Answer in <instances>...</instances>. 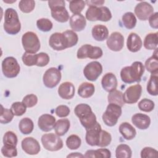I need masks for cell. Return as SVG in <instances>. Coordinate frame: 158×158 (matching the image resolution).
Segmentation results:
<instances>
[{"instance_id": "cell-37", "label": "cell", "mask_w": 158, "mask_h": 158, "mask_svg": "<svg viewBox=\"0 0 158 158\" xmlns=\"http://www.w3.org/2000/svg\"><path fill=\"white\" fill-rule=\"evenodd\" d=\"M62 33L65 36L68 48H71L77 44L78 41V37L74 31L69 30L62 32Z\"/></svg>"}, {"instance_id": "cell-54", "label": "cell", "mask_w": 158, "mask_h": 158, "mask_svg": "<svg viewBox=\"0 0 158 158\" xmlns=\"http://www.w3.org/2000/svg\"><path fill=\"white\" fill-rule=\"evenodd\" d=\"M85 3H87L88 6L98 7V6H102L104 3V1H86Z\"/></svg>"}, {"instance_id": "cell-42", "label": "cell", "mask_w": 158, "mask_h": 158, "mask_svg": "<svg viewBox=\"0 0 158 158\" xmlns=\"http://www.w3.org/2000/svg\"><path fill=\"white\" fill-rule=\"evenodd\" d=\"M14 114L10 109L4 108L1 105V110L0 115V122L2 124H6L12 121L14 118Z\"/></svg>"}, {"instance_id": "cell-40", "label": "cell", "mask_w": 158, "mask_h": 158, "mask_svg": "<svg viewBox=\"0 0 158 158\" xmlns=\"http://www.w3.org/2000/svg\"><path fill=\"white\" fill-rule=\"evenodd\" d=\"M111 140H112V137L110 134L105 130H101L99 134L97 146L99 147L107 146L108 145L110 144Z\"/></svg>"}, {"instance_id": "cell-48", "label": "cell", "mask_w": 158, "mask_h": 158, "mask_svg": "<svg viewBox=\"0 0 158 158\" xmlns=\"http://www.w3.org/2000/svg\"><path fill=\"white\" fill-rule=\"evenodd\" d=\"M49 57L45 52H40L36 54V65L38 67H44L48 64Z\"/></svg>"}, {"instance_id": "cell-9", "label": "cell", "mask_w": 158, "mask_h": 158, "mask_svg": "<svg viewBox=\"0 0 158 158\" xmlns=\"http://www.w3.org/2000/svg\"><path fill=\"white\" fill-rule=\"evenodd\" d=\"M61 77V72L59 69L56 67H51L43 75V83L49 88H54L60 82Z\"/></svg>"}, {"instance_id": "cell-35", "label": "cell", "mask_w": 158, "mask_h": 158, "mask_svg": "<svg viewBox=\"0 0 158 158\" xmlns=\"http://www.w3.org/2000/svg\"><path fill=\"white\" fill-rule=\"evenodd\" d=\"M131 155V149L127 144H120L116 148L115 157L117 158H130Z\"/></svg>"}, {"instance_id": "cell-25", "label": "cell", "mask_w": 158, "mask_h": 158, "mask_svg": "<svg viewBox=\"0 0 158 158\" xmlns=\"http://www.w3.org/2000/svg\"><path fill=\"white\" fill-rule=\"evenodd\" d=\"M119 131L127 140L133 139L136 134L135 128L128 122H123L119 126Z\"/></svg>"}, {"instance_id": "cell-3", "label": "cell", "mask_w": 158, "mask_h": 158, "mask_svg": "<svg viewBox=\"0 0 158 158\" xmlns=\"http://www.w3.org/2000/svg\"><path fill=\"white\" fill-rule=\"evenodd\" d=\"M4 29L10 35H16L21 29L19 15L15 10L8 8L5 10Z\"/></svg>"}, {"instance_id": "cell-49", "label": "cell", "mask_w": 158, "mask_h": 158, "mask_svg": "<svg viewBox=\"0 0 158 158\" xmlns=\"http://www.w3.org/2000/svg\"><path fill=\"white\" fill-rule=\"evenodd\" d=\"M1 153L4 157H12L17 156V151L16 147L4 145L1 148Z\"/></svg>"}, {"instance_id": "cell-2", "label": "cell", "mask_w": 158, "mask_h": 158, "mask_svg": "<svg viewBox=\"0 0 158 158\" xmlns=\"http://www.w3.org/2000/svg\"><path fill=\"white\" fill-rule=\"evenodd\" d=\"M74 112L86 130L93 127L97 122L95 114L92 111L91 107L86 104H78L75 107Z\"/></svg>"}, {"instance_id": "cell-55", "label": "cell", "mask_w": 158, "mask_h": 158, "mask_svg": "<svg viewBox=\"0 0 158 158\" xmlns=\"http://www.w3.org/2000/svg\"><path fill=\"white\" fill-rule=\"evenodd\" d=\"M67 157H84V156L80 152H72L69 154Z\"/></svg>"}, {"instance_id": "cell-32", "label": "cell", "mask_w": 158, "mask_h": 158, "mask_svg": "<svg viewBox=\"0 0 158 158\" xmlns=\"http://www.w3.org/2000/svg\"><path fill=\"white\" fill-rule=\"evenodd\" d=\"M19 128L20 132L23 135H28L32 132L34 128L33 121L28 117L22 118L19 124Z\"/></svg>"}, {"instance_id": "cell-15", "label": "cell", "mask_w": 158, "mask_h": 158, "mask_svg": "<svg viewBox=\"0 0 158 158\" xmlns=\"http://www.w3.org/2000/svg\"><path fill=\"white\" fill-rule=\"evenodd\" d=\"M49 44L56 51H62L68 48L65 36L62 33H52L49 38Z\"/></svg>"}, {"instance_id": "cell-24", "label": "cell", "mask_w": 158, "mask_h": 158, "mask_svg": "<svg viewBox=\"0 0 158 158\" xmlns=\"http://www.w3.org/2000/svg\"><path fill=\"white\" fill-rule=\"evenodd\" d=\"M92 36L93 38L98 41L106 40L109 36L107 28L103 25H96L92 28Z\"/></svg>"}, {"instance_id": "cell-20", "label": "cell", "mask_w": 158, "mask_h": 158, "mask_svg": "<svg viewBox=\"0 0 158 158\" xmlns=\"http://www.w3.org/2000/svg\"><path fill=\"white\" fill-rule=\"evenodd\" d=\"M58 94L64 99H72L75 94V86L71 82H64L58 88Z\"/></svg>"}, {"instance_id": "cell-26", "label": "cell", "mask_w": 158, "mask_h": 158, "mask_svg": "<svg viewBox=\"0 0 158 158\" xmlns=\"http://www.w3.org/2000/svg\"><path fill=\"white\" fill-rule=\"evenodd\" d=\"M102 6H89L86 12V18L89 21H102Z\"/></svg>"}, {"instance_id": "cell-51", "label": "cell", "mask_w": 158, "mask_h": 158, "mask_svg": "<svg viewBox=\"0 0 158 158\" xmlns=\"http://www.w3.org/2000/svg\"><path fill=\"white\" fill-rule=\"evenodd\" d=\"M157 151L151 147H145L141 151V157L142 158L157 157Z\"/></svg>"}, {"instance_id": "cell-31", "label": "cell", "mask_w": 158, "mask_h": 158, "mask_svg": "<svg viewBox=\"0 0 158 158\" xmlns=\"http://www.w3.org/2000/svg\"><path fill=\"white\" fill-rule=\"evenodd\" d=\"M84 157L92 158H110L111 157V153L107 149L101 148L96 150H88L85 152Z\"/></svg>"}, {"instance_id": "cell-36", "label": "cell", "mask_w": 158, "mask_h": 158, "mask_svg": "<svg viewBox=\"0 0 158 158\" xmlns=\"http://www.w3.org/2000/svg\"><path fill=\"white\" fill-rule=\"evenodd\" d=\"M122 22L125 27L127 29L133 28L136 24V19L133 13L131 12H126L122 17Z\"/></svg>"}, {"instance_id": "cell-5", "label": "cell", "mask_w": 158, "mask_h": 158, "mask_svg": "<svg viewBox=\"0 0 158 158\" xmlns=\"http://www.w3.org/2000/svg\"><path fill=\"white\" fill-rule=\"evenodd\" d=\"M22 43L25 52L35 54L40 48V40L36 33L32 31H27L22 37Z\"/></svg>"}, {"instance_id": "cell-7", "label": "cell", "mask_w": 158, "mask_h": 158, "mask_svg": "<svg viewBox=\"0 0 158 158\" xmlns=\"http://www.w3.org/2000/svg\"><path fill=\"white\" fill-rule=\"evenodd\" d=\"M20 70V65L14 57H7L2 62V71L7 78H14L18 75Z\"/></svg>"}, {"instance_id": "cell-38", "label": "cell", "mask_w": 158, "mask_h": 158, "mask_svg": "<svg viewBox=\"0 0 158 158\" xmlns=\"http://www.w3.org/2000/svg\"><path fill=\"white\" fill-rule=\"evenodd\" d=\"M17 136L12 131H8L5 133L3 136V143L4 145L8 146L16 147L17 144Z\"/></svg>"}, {"instance_id": "cell-11", "label": "cell", "mask_w": 158, "mask_h": 158, "mask_svg": "<svg viewBox=\"0 0 158 158\" xmlns=\"http://www.w3.org/2000/svg\"><path fill=\"white\" fill-rule=\"evenodd\" d=\"M142 93V86L139 84L130 86L124 93H123V99L125 103L134 104L139 99Z\"/></svg>"}, {"instance_id": "cell-18", "label": "cell", "mask_w": 158, "mask_h": 158, "mask_svg": "<svg viewBox=\"0 0 158 158\" xmlns=\"http://www.w3.org/2000/svg\"><path fill=\"white\" fill-rule=\"evenodd\" d=\"M65 6V3H64L51 9L52 17L59 22H66L69 19V15Z\"/></svg>"}, {"instance_id": "cell-8", "label": "cell", "mask_w": 158, "mask_h": 158, "mask_svg": "<svg viewBox=\"0 0 158 158\" xmlns=\"http://www.w3.org/2000/svg\"><path fill=\"white\" fill-rule=\"evenodd\" d=\"M102 51L101 48L93 46L90 44H84L81 46L77 51V57L78 59L89 58L91 59H97L102 56Z\"/></svg>"}, {"instance_id": "cell-16", "label": "cell", "mask_w": 158, "mask_h": 158, "mask_svg": "<svg viewBox=\"0 0 158 158\" xmlns=\"http://www.w3.org/2000/svg\"><path fill=\"white\" fill-rule=\"evenodd\" d=\"M101 130V126L98 122L93 127L86 130V133L85 136V139L89 145L91 146H97Z\"/></svg>"}, {"instance_id": "cell-43", "label": "cell", "mask_w": 158, "mask_h": 158, "mask_svg": "<svg viewBox=\"0 0 158 158\" xmlns=\"http://www.w3.org/2000/svg\"><path fill=\"white\" fill-rule=\"evenodd\" d=\"M138 106L139 110H141V111L149 112L152 111L154 109L155 104L152 100L144 98L139 102Z\"/></svg>"}, {"instance_id": "cell-12", "label": "cell", "mask_w": 158, "mask_h": 158, "mask_svg": "<svg viewBox=\"0 0 158 158\" xmlns=\"http://www.w3.org/2000/svg\"><path fill=\"white\" fill-rule=\"evenodd\" d=\"M135 14L139 20H146L154 14V8L148 2L143 1L135 6Z\"/></svg>"}, {"instance_id": "cell-13", "label": "cell", "mask_w": 158, "mask_h": 158, "mask_svg": "<svg viewBox=\"0 0 158 158\" xmlns=\"http://www.w3.org/2000/svg\"><path fill=\"white\" fill-rule=\"evenodd\" d=\"M107 46L112 51H120L124 45V38L123 35L117 31L111 33L107 39Z\"/></svg>"}, {"instance_id": "cell-46", "label": "cell", "mask_w": 158, "mask_h": 158, "mask_svg": "<svg viewBox=\"0 0 158 158\" xmlns=\"http://www.w3.org/2000/svg\"><path fill=\"white\" fill-rule=\"evenodd\" d=\"M35 7V2L33 0L25 1L22 0L19 2V7L20 10L24 13L31 12Z\"/></svg>"}, {"instance_id": "cell-44", "label": "cell", "mask_w": 158, "mask_h": 158, "mask_svg": "<svg viewBox=\"0 0 158 158\" xmlns=\"http://www.w3.org/2000/svg\"><path fill=\"white\" fill-rule=\"evenodd\" d=\"M36 26L40 30L44 32H47L52 29V23L48 19L42 18L36 21Z\"/></svg>"}, {"instance_id": "cell-30", "label": "cell", "mask_w": 158, "mask_h": 158, "mask_svg": "<svg viewBox=\"0 0 158 158\" xmlns=\"http://www.w3.org/2000/svg\"><path fill=\"white\" fill-rule=\"evenodd\" d=\"M158 43V33H150L148 34L144 40L143 45L144 48L149 50H155L157 49Z\"/></svg>"}, {"instance_id": "cell-17", "label": "cell", "mask_w": 158, "mask_h": 158, "mask_svg": "<svg viewBox=\"0 0 158 158\" xmlns=\"http://www.w3.org/2000/svg\"><path fill=\"white\" fill-rule=\"evenodd\" d=\"M56 118L50 114H45L41 115L38 120V125L40 129L43 131L48 132L54 128Z\"/></svg>"}, {"instance_id": "cell-28", "label": "cell", "mask_w": 158, "mask_h": 158, "mask_svg": "<svg viewBox=\"0 0 158 158\" xmlns=\"http://www.w3.org/2000/svg\"><path fill=\"white\" fill-rule=\"evenodd\" d=\"M70 126V121L67 118L58 120L54 125V130L56 134L59 136L64 135L69 131Z\"/></svg>"}, {"instance_id": "cell-50", "label": "cell", "mask_w": 158, "mask_h": 158, "mask_svg": "<svg viewBox=\"0 0 158 158\" xmlns=\"http://www.w3.org/2000/svg\"><path fill=\"white\" fill-rule=\"evenodd\" d=\"M22 102L27 107H32L37 104L38 98L33 94H30L26 95L23 98Z\"/></svg>"}, {"instance_id": "cell-39", "label": "cell", "mask_w": 158, "mask_h": 158, "mask_svg": "<svg viewBox=\"0 0 158 158\" xmlns=\"http://www.w3.org/2000/svg\"><path fill=\"white\" fill-rule=\"evenodd\" d=\"M81 143L80 138L76 135H71L66 139V145L67 148L71 150L79 148Z\"/></svg>"}, {"instance_id": "cell-4", "label": "cell", "mask_w": 158, "mask_h": 158, "mask_svg": "<svg viewBox=\"0 0 158 158\" xmlns=\"http://www.w3.org/2000/svg\"><path fill=\"white\" fill-rule=\"evenodd\" d=\"M121 107H122L115 104H109L106 111L102 115V120L106 125L113 127L116 125L118 118L122 114Z\"/></svg>"}, {"instance_id": "cell-1", "label": "cell", "mask_w": 158, "mask_h": 158, "mask_svg": "<svg viewBox=\"0 0 158 158\" xmlns=\"http://www.w3.org/2000/svg\"><path fill=\"white\" fill-rule=\"evenodd\" d=\"M144 72V67L139 61L134 62L130 66L123 67L120 71L122 80L125 83L139 82Z\"/></svg>"}, {"instance_id": "cell-22", "label": "cell", "mask_w": 158, "mask_h": 158, "mask_svg": "<svg viewBox=\"0 0 158 158\" xmlns=\"http://www.w3.org/2000/svg\"><path fill=\"white\" fill-rule=\"evenodd\" d=\"M143 42L140 36L135 33H131L127 41V47L128 49L133 52L138 51L142 47Z\"/></svg>"}, {"instance_id": "cell-10", "label": "cell", "mask_w": 158, "mask_h": 158, "mask_svg": "<svg viewBox=\"0 0 158 158\" xmlns=\"http://www.w3.org/2000/svg\"><path fill=\"white\" fill-rule=\"evenodd\" d=\"M102 72V67L100 62L93 61L88 64L83 69L85 78L91 81H96Z\"/></svg>"}, {"instance_id": "cell-52", "label": "cell", "mask_w": 158, "mask_h": 158, "mask_svg": "<svg viewBox=\"0 0 158 158\" xmlns=\"http://www.w3.org/2000/svg\"><path fill=\"white\" fill-rule=\"evenodd\" d=\"M70 112L69 107L65 105H60L55 110L56 114L59 117H65L69 115Z\"/></svg>"}, {"instance_id": "cell-34", "label": "cell", "mask_w": 158, "mask_h": 158, "mask_svg": "<svg viewBox=\"0 0 158 158\" xmlns=\"http://www.w3.org/2000/svg\"><path fill=\"white\" fill-rule=\"evenodd\" d=\"M108 102L122 107L125 103L123 99V93L117 89L109 92L108 95Z\"/></svg>"}, {"instance_id": "cell-41", "label": "cell", "mask_w": 158, "mask_h": 158, "mask_svg": "<svg viewBox=\"0 0 158 158\" xmlns=\"http://www.w3.org/2000/svg\"><path fill=\"white\" fill-rule=\"evenodd\" d=\"M85 1H70L69 9L73 14H78L85 8Z\"/></svg>"}, {"instance_id": "cell-6", "label": "cell", "mask_w": 158, "mask_h": 158, "mask_svg": "<svg viewBox=\"0 0 158 158\" xmlns=\"http://www.w3.org/2000/svg\"><path fill=\"white\" fill-rule=\"evenodd\" d=\"M41 143L43 147L49 151H57L63 147V141L59 135L52 133L42 136Z\"/></svg>"}, {"instance_id": "cell-19", "label": "cell", "mask_w": 158, "mask_h": 158, "mask_svg": "<svg viewBox=\"0 0 158 158\" xmlns=\"http://www.w3.org/2000/svg\"><path fill=\"white\" fill-rule=\"evenodd\" d=\"M131 122L133 125L140 130H146L148 128L151 123L150 117L144 114L137 113L131 117Z\"/></svg>"}, {"instance_id": "cell-23", "label": "cell", "mask_w": 158, "mask_h": 158, "mask_svg": "<svg viewBox=\"0 0 158 158\" xmlns=\"http://www.w3.org/2000/svg\"><path fill=\"white\" fill-rule=\"evenodd\" d=\"M86 25V19L81 14H73L70 18V25L73 31H82L85 28Z\"/></svg>"}, {"instance_id": "cell-33", "label": "cell", "mask_w": 158, "mask_h": 158, "mask_svg": "<svg viewBox=\"0 0 158 158\" xmlns=\"http://www.w3.org/2000/svg\"><path fill=\"white\" fill-rule=\"evenodd\" d=\"M157 79L158 73H151L149 80L147 85V91L152 96H157L158 94Z\"/></svg>"}, {"instance_id": "cell-45", "label": "cell", "mask_w": 158, "mask_h": 158, "mask_svg": "<svg viewBox=\"0 0 158 158\" xmlns=\"http://www.w3.org/2000/svg\"><path fill=\"white\" fill-rule=\"evenodd\" d=\"M10 110L14 115L21 116L25 113L27 107L22 102H15L12 104Z\"/></svg>"}, {"instance_id": "cell-47", "label": "cell", "mask_w": 158, "mask_h": 158, "mask_svg": "<svg viewBox=\"0 0 158 158\" xmlns=\"http://www.w3.org/2000/svg\"><path fill=\"white\" fill-rule=\"evenodd\" d=\"M22 62L27 66H33L36 65V54L28 52H24L22 57Z\"/></svg>"}, {"instance_id": "cell-27", "label": "cell", "mask_w": 158, "mask_h": 158, "mask_svg": "<svg viewBox=\"0 0 158 158\" xmlns=\"http://www.w3.org/2000/svg\"><path fill=\"white\" fill-rule=\"evenodd\" d=\"M95 91L93 84L88 82L82 83L78 87V94L83 98H88L93 96Z\"/></svg>"}, {"instance_id": "cell-53", "label": "cell", "mask_w": 158, "mask_h": 158, "mask_svg": "<svg viewBox=\"0 0 158 158\" xmlns=\"http://www.w3.org/2000/svg\"><path fill=\"white\" fill-rule=\"evenodd\" d=\"M149 23L150 26L155 29L158 28V13L152 14L149 18Z\"/></svg>"}, {"instance_id": "cell-14", "label": "cell", "mask_w": 158, "mask_h": 158, "mask_svg": "<svg viewBox=\"0 0 158 158\" xmlns=\"http://www.w3.org/2000/svg\"><path fill=\"white\" fill-rule=\"evenodd\" d=\"M21 146L23 151L30 155H36L41 150L38 141L32 137L25 138L22 141Z\"/></svg>"}, {"instance_id": "cell-21", "label": "cell", "mask_w": 158, "mask_h": 158, "mask_svg": "<svg viewBox=\"0 0 158 158\" xmlns=\"http://www.w3.org/2000/svg\"><path fill=\"white\" fill-rule=\"evenodd\" d=\"M101 85L103 89L107 92H110L116 89L117 86V80L115 75L110 72L106 73L102 78Z\"/></svg>"}, {"instance_id": "cell-29", "label": "cell", "mask_w": 158, "mask_h": 158, "mask_svg": "<svg viewBox=\"0 0 158 158\" xmlns=\"http://www.w3.org/2000/svg\"><path fill=\"white\" fill-rule=\"evenodd\" d=\"M157 49H155L153 55L145 62L146 69L151 73H158V56Z\"/></svg>"}]
</instances>
